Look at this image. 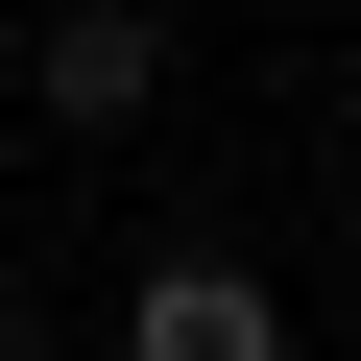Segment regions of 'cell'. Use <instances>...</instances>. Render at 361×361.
<instances>
[{
	"mask_svg": "<svg viewBox=\"0 0 361 361\" xmlns=\"http://www.w3.org/2000/svg\"><path fill=\"white\" fill-rule=\"evenodd\" d=\"M0 169H25V73H0Z\"/></svg>",
	"mask_w": 361,
	"mask_h": 361,
	"instance_id": "obj_4",
	"label": "cell"
},
{
	"mask_svg": "<svg viewBox=\"0 0 361 361\" xmlns=\"http://www.w3.org/2000/svg\"><path fill=\"white\" fill-rule=\"evenodd\" d=\"M121 361H289V289L217 265V241H169V265H121Z\"/></svg>",
	"mask_w": 361,
	"mask_h": 361,
	"instance_id": "obj_2",
	"label": "cell"
},
{
	"mask_svg": "<svg viewBox=\"0 0 361 361\" xmlns=\"http://www.w3.org/2000/svg\"><path fill=\"white\" fill-rule=\"evenodd\" d=\"M0 73H25V145H145L193 49H169V0H49Z\"/></svg>",
	"mask_w": 361,
	"mask_h": 361,
	"instance_id": "obj_1",
	"label": "cell"
},
{
	"mask_svg": "<svg viewBox=\"0 0 361 361\" xmlns=\"http://www.w3.org/2000/svg\"><path fill=\"white\" fill-rule=\"evenodd\" d=\"M0 361H49V265H25V241H0Z\"/></svg>",
	"mask_w": 361,
	"mask_h": 361,
	"instance_id": "obj_3",
	"label": "cell"
}]
</instances>
